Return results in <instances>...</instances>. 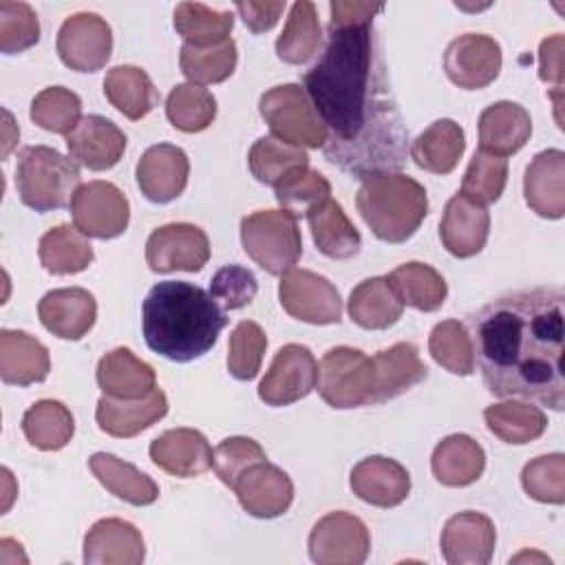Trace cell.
I'll return each instance as SVG.
<instances>
[{
  "mask_svg": "<svg viewBox=\"0 0 565 565\" xmlns=\"http://www.w3.org/2000/svg\"><path fill=\"white\" fill-rule=\"evenodd\" d=\"M302 88L327 130L322 150L333 166L362 181L404 168L408 130L373 22L329 26L324 51L305 73Z\"/></svg>",
  "mask_w": 565,
  "mask_h": 565,
  "instance_id": "cell-1",
  "label": "cell"
},
{
  "mask_svg": "<svg viewBox=\"0 0 565 565\" xmlns=\"http://www.w3.org/2000/svg\"><path fill=\"white\" fill-rule=\"evenodd\" d=\"M563 302V289L534 287L508 291L470 318L475 360L492 395L565 408Z\"/></svg>",
  "mask_w": 565,
  "mask_h": 565,
  "instance_id": "cell-2",
  "label": "cell"
},
{
  "mask_svg": "<svg viewBox=\"0 0 565 565\" xmlns=\"http://www.w3.org/2000/svg\"><path fill=\"white\" fill-rule=\"evenodd\" d=\"M225 324L227 316L210 291L185 280L157 282L141 305L146 344L172 362L205 355Z\"/></svg>",
  "mask_w": 565,
  "mask_h": 565,
  "instance_id": "cell-3",
  "label": "cell"
},
{
  "mask_svg": "<svg viewBox=\"0 0 565 565\" xmlns=\"http://www.w3.org/2000/svg\"><path fill=\"white\" fill-rule=\"evenodd\" d=\"M355 205L371 232L384 243L408 241L428 214L424 185L402 172L364 179Z\"/></svg>",
  "mask_w": 565,
  "mask_h": 565,
  "instance_id": "cell-4",
  "label": "cell"
},
{
  "mask_svg": "<svg viewBox=\"0 0 565 565\" xmlns=\"http://www.w3.org/2000/svg\"><path fill=\"white\" fill-rule=\"evenodd\" d=\"M79 166L49 146H26L18 154L15 188L20 201L35 212L62 210L82 185Z\"/></svg>",
  "mask_w": 565,
  "mask_h": 565,
  "instance_id": "cell-5",
  "label": "cell"
},
{
  "mask_svg": "<svg viewBox=\"0 0 565 565\" xmlns=\"http://www.w3.org/2000/svg\"><path fill=\"white\" fill-rule=\"evenodd\" d=\"M245 254L267 274L282 276L302 254L298 218L287 210H258L241 221Z\"/></svg>",
  "mask_w": 565,
  "mask_h": 565,
  "instance_id": "cell-6",
  "label": "cell"
},
{
  "mask_svg": "<svg viewBox=\"0 0 565 565\" xmlns=\"http://www.w3.org/2000/svg\"><path fill=\"white\" fill-rule=\"evenodd\" d=\"M316 386L331 408L377 404L375 360L353 347H333L320 360Z\"/></svg>",
  "mask_w": 565,
  "mask_h": 565,
  "instance_id": "cell-7",
  "label": "cell"
},
{
  "mask_svg": "<svg viewBox=\"0 0 565 565\" xmlns=\"http://www.w3.org/2000/svg\"><path fill=\"white\" fill-rule=\"evenodd\" d=\"M258 110L271 135L280 141L298 148H322L327 143V130L298 84H280L265 90Z\"/></svg>",
  "mask_w": 565,
  "mask_h": 565,
  "instance_id": "cell-8",
  "label": "cell"
},
{
  "mask_svg": "<svg viewBox=\"0 0 565 565\" xmlns=\"http://www.w3.org/2000/svg\"><path fill=\"white\" fill-rule=\"evenodd\" d=\"M73 225L90 238H117L130 221L126 194L110 181L82 183L71 201Z\"/></svg>",
  "mask_w": 565,
  "mask_h": 565,
  "instance_id": "cell-9",
  "label": "cell"
},
{
  "mask_svg": "<svg viewBox=\"0 0 565 565\" xmlns=\"http://www.w3.org/2000/svg\"><path fill=\"white\" fill-rule=\"evenodd\" d=\"M369 550V527L360 516L344 510L324 514L309 534V556L318 565H360Z\"/></svg>",
  "mask_w": 565,
  "mask_h": 565,
  "instance_id": "cell-10",
  "label": "cell"
},
{
  "mask_svg": "<svg viewBox=\"0 0 565 565\" xmlns=\"http://www.w3.org/2000/svg\"><path fill=\"white\" fill-rule=\"evenodd\" d=\"M278 298L291 318L309 324H335L342 318L340 291L309 269H287L280 276Z\"/></svg>",
  "mask_w": 565,
  "mask_h": 565,
  "instance_id": "cell-11",
  "label": "cell"
},
{
  "mask_svg": "<svg viewBox=\"0 0 565 565\" xmlns=\"http://www.w3.org/2000/svg\"><path fill=\"white\" fill-rule=\"evenodd\" d=\"M113 53L110 24L90 11L68 15L57 31V55L64 66L79 73H95L106 66Z\"/></svg>",
  "mask_w": 565,
  "mask_h": 565,
  "instance_id": "cell-12",
  "label": "cell"
},
{
  "mask_svg": "<svg viewBox=\"0 0 565 565\" xmlns=\"http://www.w3.org/2000/svg\"><path fill=\"white\" fill-rule=\"evenodd\" d=\"M318 384V362L302 344H285L276 351L265 377L258 384V397L267 406H287L307 397Z\"/></svg>",
  "mask_w": 565,
  "mask_h": 565,
  "instance_id": "cell-13",
  "label": "cell"
},
{
  "mask_svg": "<svg viewBox=\"0 0 565 565\" xmlns=\"http://www.w3.org/2000/svg\"><path fill=\"white\" fill-rule=\"evenodd\" d=\"M146 260L152 271H199L210 260L207 234L192 223H168L146 241Z\"/></svg>",
  "mask_w": 565,
  "mask_h": 565,
  "instance_id": "cell-14",
  "label": "cell"
},
{
  "mask_svg": "<svg viewBox=\"0 0 565 565\" xmlns=\"http://www.w3.org/2000/svg\"><path fill=\"white\" fill-rule=\"evenodd\" d=\"M501 46L483 33H463L455 38L444 53L448 79L466 90H479L492 84L501 71Z\"/></svg>",
  "mask_w": 565,
  "mask_h": 565,
  "instance_id": "cell-15",
  "label": "cell"
},
{
  "mask_svg": "<svg viewBox=\"0 0 565 565\" xmlns=\"http://www.w3.org/2000/svg\"><path fill=\"white\" fill-rule=\"evenodd\" d=\"M232 490L236 492L243 510L256 519L280 516L294 501V483L289 475L267 459L243 470Z\"/></svg>",
  "mask_w": 565,
  "mask_h": 565,
  "instance_id": "cell-16",
  "label": "cell"
},
{
  "mask_svg": "<svg viewBox=\"0 0 565 565\" xmlns=\"http://www.w3.org/2000/svg\"><path fill=\"white\" fill-rule=\"evenodd\" d=\"M188 154L172 143L150 146L137 161V185L152 203L174 201L188 185Z\"/></svg>",
  "mask_w": 565,
  "mask_h": 565,
  "instance_id": "cell-17",
  "label": "cell"
},
{
  "mask_svg": "<svg viewBox=\"0 0 565 565\" xmlns=\"http://www.w3.org/2000/svg\"><path fill=\"white\" fill-rule=\"evenodd\" d=\"M497 543L494 523L481 512H459L441 530V554L450 565H486Z\"/></svg>",
  "mask_w": 565,
  "mask_h": 565,
  "instance_id": "cell-18",
  "label": "cell"
},
{
  "mask_svg": "<svg viewBox=\"0 0 565 565\" xmlns=\"http://www.w3.org/2000/svg\"><path fill=\"white\" fill-rule=\"evenodd\" d=\"M66 148L77 166L93 172L110 170L119 163L126 150V135L102 115H86L77 128L66 135Z\"/></svg>",
  "mask_w": 565,
  "mask_h": 565,
  "instance_id": "cell-19",
  "label": "cell"
},
{
  "mask_svg": "<svg viewBox=\"0 0 565 565\" xmlns=\"http://www.w3.org/2000/svg\"><path fill=\"white\" fill-rule=\"evenodd\" d=\"M44 329L62 340H82L97 318V302L88 289L62 287L46 291L38 305Z\"/></svg>",
  "mask_w": 565,
  "mask_h": 565,
  "instance_id": "cell-20",
  "label": "cell"
},
{
  "mask_svg": "<svg viewBox=\"0 0 565 565\" xmlns=\"http://www.w3.org/2000/svg\"><path fill=\"white\" fill-rule=\"evenodd\" d=\"M349 486L358 499L377 508H395L411 492L408 470L388 457L373 455L353 466Z\"/></svg>",
  "mask_w": 565,
  "mask_h": 565,
  "instance_id": "cell-21",
  "label": "cell"
},
{
  "mask_svg": "<svg viewBox=\"0 0 565 565\" xmlns=\"http://www.w3.org/2000/svg\"><path fill=\"white\" fill-rule=\"evenodd\" d=\"M150 459L168 475L190 479L212 468L214 450L203 433L194 428H172L150 444Z\"/></svg>",
  "mask_w": 565,
  "mask_h": 565,
  "instance_id": "cell-22",
  "label": "cell"
},
{
  "mask_svg": "<svg viewBox=\"0 0 565 565\" xmlns=\"http://www.w3.org/2000/svg\"><path fill=\"white\" fill-rule=\"evenodd\" d=\"M143 558V536L124 519H99L84 536L86 565H139Z\"/></svg>",
  "mask_w": 565,
  "mask_h": 565,
  "instance_id": "cell-23",
  "label": "cell"
},
{
  "mask_svg": "<svg viewBox=\"0 0 565 565\" xmlns=\"http://www.w3.org/2000/svg\"><path fill=\"white\" fill-rule=\"evenodd\" d=\"M490 234V214L486 205H479L459 192L446 203L439 223V238L444 247L457 258H470L479 254Z\"/></svg>",
  "mask_w": 565,
  "mask_h": 565,
  "instance_id": "cell-24",
  "label": "cell"
},
{
  "mask_svg": "<svg viewBox=\"0 0 565 565\" xmlns=\"http://www.w3.org/2000/svg\"><path fill=\"white\" fill-rule=\"evenodd\" d=\"M168 413V397L161 388L135 399H119L104 395L97 402L95 419L97 426L110 437H135L141 430L150 428L154 422L166 417Z\"/></svg>",
  "mask_w": 565,
  "mask_h": 565,
  "instance_id": "cell-25",
  "label": "cell"
},
{
  "mask_svg": "<svg viewBox=\"0 0 565 565\" xmlns=\"http://www.w3.org/2000/svg\"><path fill=\"white\" fill-rule=\"evenodd\" d=\"M525 203L543 218L565 214V152L550 148L539 152L523 177Z\"/></svg>",
  "mask_w": 565,
  "mask_h": 565,
  "instance_id": "cell-26",
  "label": "cell"
},
{
  "mask_svg": "<svg viewBox=\"0 0 565 565\" xmlns=\"http://www.w3.org/2000/svg\"><path fill=\"white\" fill-rule=\"evenodd\" d=\"M532 135L530 113L516 102L490 104L479 115V150L508 157L519 152Z\"/></svg>",
  "mask_w": 565,
  "mask_h": 565,
  "instance_id": "cell-27",
  "label": "cell"
},
{
  "mask_svg": "<svg viewBox=\"0 0 565 565\" xmlns=\"http://www.w3.org/2000/svg\"><path fill=\"white\" fill-rule=\"evenodd\" d=\"M51 371L49 349L26 331H0V377L4 384L29 386L44 382Z\"/></svg>",
  "mask_w": 565,
  "mask_h": 565,
  "instance_id": "cell-28",
  "label": "cell"
},
{
  "mask_svg": "<svg viewBox=\"0 0 565 565\" xmlns=\"http://www.w3.org/2000/svg\"><path fill=\"white\" fill-rule=\"evenodd\" d=\"M97 384L104 395L135 399L157 388V375L154 369L148 362L139 360L130 349L117 347L99 360Z\"/></svg>",
  "mask_w": 565,
  "mask_h": 565,
  "instance_id": "cell-29",
  "label": "cell"
},
{
  "mask_svg": "<svg viewBox=\"0 0 565 565\" xmlns=\"http://www.w3.org/2000/svg\"><path fill=\"white\" fill-rule=\"evenodd\" d=\"M430 468L441 486L466 488L483 475L486 452L470 435L455 433L435 446Z\"/></svg>",
  "mask_w": 565,
  "mask_h": 565,
  "instance_id": "cell-30",
  "label": "cell"
},
{
  "mask_svg": "<svg viewBox=\"0 0 565 565\" xmlns=\"http://www.w3.org/2000/svg\"><path fill=\"white\" fill-rule=\"evenodd\" d=\"M463 150V128L452 119H437L413 139L408 154L417 168L433 174H448L459 163Z\"/></svg>",
  "mask_w": 565,
  "mask_h": 565,
  "instance_id": "cell-31",
  "label": "cell"
},
{
  "mask_svg": "<svg viewBox=\"0 0 565 565\" xmlns=\"http://www.w3.org/2000/svg\"><path fill=\"white\" fill-rule=\"evenodd\" d=\"M307 223L316 247L335 260L353 258L362 247V236L344 214L342 205L333 199L307 212Z\"/></svg>",
  "mask_w": 565,
  "mask_h": 565,
  "instance_id": "cell-32",
  "label": "cell"
},
{
  "mask_svg": "<svg viewBox=\"0 0 565 565\" xmlns=\"http://www.w3.org/2000/svg\"><path fill=\"white\" fill-rule=\"evenodd\" d=\"M88 468L110 494L126 503L150 505L159 497V486L146 472L110 452H95Z\"/></svg>",
  "mask_w": 565,
  "mask_h": 565,
  "instance_id": "cell-33",
  "label": "cell"
},
{
  "mask_svg": "<svg viewBox=\"0 0 565 565\" xmlns=\"http://www.w3.org/2000/svg\"><path fill=\"white\" fill-rule=\"evenodd\" d=\"M347 311L362 329H388L402 318L404 305L386 276H373L353 287Z\"/></svg>",
  "mask_w": 565,
  "mask_h": 565,
  "instance_id": "cell-34",
  "label": "cell"
},
{
  "mask_svg": "<svg viewBox=\"0 0 565 565\" xmlns=\"http://www.w3.org/2000/svg\"><path fill=\"white\" fill-rule=\"evenodd\" d=\"M373 360L377 369V404L406 393L428 375L417 347L411 342H395L377 351Z\"/></svg>",
  "mask_w": 565,
  "mask_h": 565,
  "instance_id": "cell-35",
  "label": "cell"
},
{
  "mask_svg": "<svg viewBox=\"0 0 565 565\" xmlns=\"http://www.w3.org/2000/svg\"><path fill=\"white\" fill-rule=\"evenodd\" d=\"M106 99L128 119L146 117L159 102V93L150 75L132 64L113 66L104 77Z\"/></svg>",
  "mask_w": 565,
  "mask_h": 565,
  "instance_id": "cell-36",
  "label": "cell"
},
{
  "mask_svg": "<svg viewBox=\"0 0 565 565\" xmlns=\"http://www.w3.org/2000/svg\"><path fill=\"white\" fill-rule=\"evenodd\" d=\"M38 254L42 267L55 276L84 271L95 258L88 236L68 223L55 225L44 232L38 245Z\"/></svg>",
  "mask_w": 565,
  "mask_h": 565,
  "instance_id": "cell-37",
  "label": "cell"
},
{
  "mask_svg": "<svg viewBox=\"0 0 565 565\" xmlns=\"http://www.w3.org/2000/svg\"><path fill=\"white\" fill-rule=\"evenodd\" d=\"M386 278L402 305H408L417 311H437L448 296L444 276L426 263H404L395 267Z\"/></svg>",
  "mask_w": 565,
  "mask_h": 565,
  "instance_id": "cell-38",
  "label": "cell"
},
{
  "mask_svg": "<svg viewBox=\"0 0 565 565\" xmlns=\"http://www.w3.org/2000/svg\"><path fill=\"white\" fill-rule=\"evenodd\" d=\"M322 44V26L316 4L309 0L294 2L282 33L276 40V55L287 64L309 62Z\"/></svg>",
  "mask_w": 565,
  "mask_h": 565,
  "instance_id": "cell-39",
  "label": "cell"
},
{
  "mask_svg": "<svg viewBox=\"0 0 565 565\" xmlns=\"http://www.w3.org/2000/svg\"><path fill=\"white\" fill-rule=\"evenodd\" d=\"M22 433L31 446L51 452L64 448L73 439L75 419L62 402L40 399L26 408Z\"/></svg>",
  "mask_w": 565,
  "mask_h": 565,
  "instance_id": "cell-40",
  "label": "cell"
},
{
  "mask_svg": "<svg viewBox=\"0 0 565 565\" xmlns=\"http://www.w3.org/2000/svg\"><path fill=\"white\" fill-rule=\"evenodd\" d=\"M483 419L501 441L505 444H530L539 439L547 428V417L539 406L530 402H501L490 404L483 411Z\"/></svg>",
  "mask_w": 565,
  "mask_h": 565,
  "instance_id": "cell-41",
  "label": "cell"
},
{
  "mask_svg": "<svg viewBox=\"0 0 565 565\" xmlns=\"http://www.w3.org/2000/svg\"><path fill=\"white\" fill-rule=\"evenodd\" d=\"M252 174L265 185H278L291 172L309 168V157L302 148L276 139L274 135L260 137L254 141L247 154Z\"/></svg>",
  "mask_w": 565,
  "mask_h": 565,
  "instance_id": "cell-42",
  "label": "cell"
},
{
  "mask_svg": "<svg viewBox=\"0 0 565 565\" xmlns=\"http://www.w3.org/2000/svg\"><path fill=\"white\" fill-rule=\"evenodd\" d=\"M174 29L194 46H212L230 38L234 29L232 11H216L201 2H181L174 9Z\"/></svg>",
  "mask_w": 565,
  "mask_h": 565,
  "instance_id": "cell-43",
  "label": "cell"
},
{
  "mask_svg": "<svg viewBox=\"0 0 565 565\" xmlns=\"http://www.w3.org/2000/svg\"><path fill=\"white\" fill-rule=\"evenodd\" d=\"M236 42L232 38L212 44V46H194V44H183L179 64L181 73L192 82V84H218L225 82L234 68H236Z\"/></svg>",
  "mask_w": 565,
  "mask_h": 565,
  "instance_id": "cell-44",
  "label": "cell"
},
{
  "mask_svg": "<svg viewBox=\"0 0 565 565\" xmlns=\"http://www.w3.org/2000/svg\"><path fill=\"white\" fill-rule=\"evenodd\" d=\"M166 115L177 130L201 132L216 117V99L199 84H177L166 99Z\"/></svg>",
  "mask_w": 565,
  "mask_h": 565,
  "instance_id": "cell-45",
  "label": "cell"
},
{
  "mask_svg": "<svg viewBox=\"0 0 565 565\" xmlns=\"http://www.w3.org/2000/svg\"><path fill=\"white\" fill-rule=\"evenodd\" d=\"M29 115L42 130L66 137L82 121V99L64 86H49L33 97Z\"/></svg>",
  "mask_w": 565,
  "mask_h": 565,
  "instance_id": "cell-46",
  "label": "cell"
},
{
  "mask_svg": "<svg viewBox=\"0 0 565 565\" xmlns=\"http://www.w3.org/2000/svg\"><path fill=\"white\" fill-rule=\"evenodd\" d=\"M433 360L455 375H470L475 371V347L466 327L459 320L437 322L428 338Z\"/></svg>",
  "mask_w": 565,
  "mask_h": 565,
  "instance_id": "cell-47",
  "label": "cell"
},
{
  "mask_svg": "<svg viewBox=\"0 0 565 565\" xmlns=\"http://www.w3.org/2000/svg\"><path fill=\"white\" fill-rule=\"evenodd\" d=\"M505 183H508V161L503 157L475 150L466 168L459 194L479 205H488L503 194Z\"/></svg>",
  "mask_w": 565,
  "mask_h": 565,
  "instance_id": "cell-48",
  "label": "cell"
},
{
  "mask_svg": "<svg viewBox=\"0 0 565 565\" xmlns=\"http://www.w3.org/2000/svg\"><path fill=\"white\" fill-rule=\"evenodd\" d=\"M276 201L282 210L291 212L296 218L307 216L309 210L331 199V183L324 174L311 168H302L291 172L285 181H280L276 188Z\"/></svg>",
  "mask_w": 565,
  "mask_h": 565,
  "instance_id": "cell-49",
  "label": "cell"
},
{
  "mask_svg": "<svg viewBox=\"0 0 565 565\" xmlns=\"http://www.w3.org/2000/svg\"><path fill=\"white\" fill-rule=\"evenodd\" d=\"M267 349V335L260 324L243 320L234 327L227 347V371L241 382H249L258 375L260 362Z\"/></svg>",
  "mask_w": 565,
  "mask_h": 565,
  "instance_id": "cell-50",
  "label": "cell"
},
{
  "mask_svg": "<svg viewBox=\"0 0 565 565\" xmlns=\"http://www.w3.org/2000/svg\"><path fill=\"white\" fill-rule=\"evenodd\" d=\"M521 486L527 497L541 503L561 505L565 501V457L552 452L532 459L521 472Z\"/></svg>",
  "mask_w": 565,
  "mask_h": 565,
  "instance_id": "cell-51",
  "label": "cell"
},
{
  "mask_svg": "<svg viewBox=\"0 0 565 565\" xmlns=\"http://www.w3.org/2000/svg\"><path fill=\"white\" fill-rule=\"evenodd\" d=\"M40 40L38 13L26 2H0V51L4 55L22 53Z\"/></svg>",
  "mask_w": 565,
  "mask_h": 565,
  "instance_id": "cell-52",
  "label": "cell"
},
{
  "mask_svg": "<svg viewBox=\"0 0 565 565\" xmlns=\"http://www.w3.org/2000/svg\"><path fill=\"white\" fill-rule=\"evenodd\" d=\"M256 291H258L256 276L243 265L221 267L210 282V296L218 302L223 311H232L249 305Z\"/></svg>",
  "mask_w": 565,
  "mask_h": 565,
  "instance_id": "cell-53",
  "label": "cell"
},
{
  "mask_svg": "<svg viewBox=\"0 0 565 565\" xmlns=\"http://www.w3.org/2000/svg\"><path fill=\"white\" fill-rule=\"evenodd\" d=\"M263 459H267L265 450L252 437H227L214 448L212 468L216 470L221 481L232 488L243 470Z\"/></svg>",
  "mask_w": 565,
  "mask_h": 565,
  "instance_id": "cell-54",
  "label": "cell"
},
{
  "mask_svg": "<svg viewBox=\"0 0 565 565\" xmlns=\"http://www.w3.org/2000/svg\"><path fill=\"white\" fill-rule=\"evenodd\" d=\"M539 77L554 84L556 93H563V35L554 33L541 42L539 49Z\"/></svg>",
  "mask_w": 565,
  "mask_h": 565,
  "instance_id": "cell-55",
  "label": "cell"
},
{
  "mask_svg": "<svg viewBox=\"0 0 565 565\" xmlns=\"http://www.w3.org/2000/svg\"><path fill=\"white\" fill-rule=\"evenodd\" d=\"M236 11L243 18L245 26L252 33H265L269 29H274V24L278 22V18L285 11V0H276V2H236Z\"/></svg>",
  "mask_w": 565,
  "mask_h": 565,
  "instance_id": "cell-56",
  "label": "cell"
},
{
  "mask_svg": "<svg viewBox=\"0 0 565 565\" xmlns=\"http://www.w3.org/2000/svg\"><path fill=\"white\" fill-rule=\"evenodd\" d=\"M384 9V4H371V2H342L335 0L329 4L331 22L329 26H353V24H371L373 15H377Z\"/></svg>",
  "mask_w": 565,
  "mask_h": 565,
  "instance_id": "cell-57",
  "label": "cell"
},
{
  "mask_svg": "<svg viewBox=\"0 0 565 565\" xmlns=\"http://www.w3.org/2000/svg\"><path fill=\"white\" fill-rule=\"evenodd\" d=\"M4 119H7V135H4V150H2V154L7 157L9 154V150H11V146H13V141H18V137H20V132H9L11 130V126H13V117H11V113L9 110H4Z\"/></svg>",
  "mask_w": 565,
  "mask_h": 565,
  "instance_id": "cell-58",
  "label": "cell"
}]
</instances>
